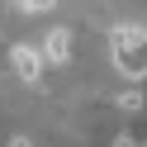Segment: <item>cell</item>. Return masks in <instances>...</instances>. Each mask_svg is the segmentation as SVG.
<instances>
[{"instance_id": "cell-1", "label": "cell", "mask_w": 147, "mask_h": 147, "mask_svg": "<svg viewBox=\"0 0 147 147\" xmlns=\"http://www.w3.org/2000/svg\"><path fill=\"white\" fill-rule=\"evenodd\" d=\"M109 43H114V67L123 71L128 81H142L147 76V29L123 24V29L109 33Z\"/></svg>"}, {"instance_id": "cell-2", "label": "cell", "mask_w": 147, "mask_h": 147, "mask_svg": "<svg viewBox=\"0 0 147 147\" xmlns=\"http://www.w3.org/2000/svg\"><path fill=\"white\" fill-rule=\"evenodd\" d=\"M10 62H14V76H19V81H29V86H38V76H43V52H38V48H29V43H19V48L10 52Z\"/></svg>"}, {"instance_id": "cell-3", "label": "cell", "mask_w": 147, "mask_h": 147, "mask_svg": "<svg viewBox=\"0 0 147 147\" xmlns=\"http://www.w3.org/2000/svg\"><path fill=\"white\" fill-rule=\"evenodd\" d=\"M38 52H43V62H71V33L67 29H52Z\"/></svg>"}, {"instance_id": "cell-4", "label": "cell", "mask_w": 147, "mask_h": 147, "mask_svg": "<svg viewBox=\"0 0 147 147\" xmlns=\"http://www.w3.org/2000/svg\"><path fill=\"white\" fill-rule=\"evenodd\" d=\"M119 109H142V90H123V95H119Z\"/></svg>"}, {"instance_id": "cell-5", "label": "cell", "mask_w": 147, "mask_h": 147, "mask_svg": "<svg viewBox=\"0 0 147 147\" xmlns=\"http://www.w3.org/2000/svg\"><path fill=\"white\" fill-rule=\"evenodd\" d=\"M24 10H38V14H48V10H57V0H24Z\"/></svg>"}, {"instance_id": "cell-6", "label": "cell", "mask_w": 147, "mask_h": 147, "mask_svg": "<svg viewBox=\"0 0 147 147\" xmlns=\"http://www.w3.org/2000/svg\"><path fill=\"white\" fill-rule=\"evenodd\" d=\"M114 147H138V142H133V138H114Z\"/></svg>"}, {"instance_id": "cell-7", "label": "cell", "mask_w": 147, "mask_h": 147, "mask_svg": "<svg viewBox=\"0 0 147 147\" xmlns=\"http://www.w3.org/2000/svg\"><path fill=\"white\" fill-rule=\"evenodd\" d=\"M10 147H33V142H29V138H14V142H10Z\"/></svg>"}, {"instance_id": "cell-8", "label": "cell", "mask_w": 147, "mask_h": 147, "mask_svg": "<svg viewBox=\"0 0 147 147\" xmlns=\"http://www.w3.org/2000/svg\"><path fill=\"white\" fill-rule=\"evenodd\" d=\"M14 5H19V10H24V0H14Z\"/></svg>"}]
</instances>
